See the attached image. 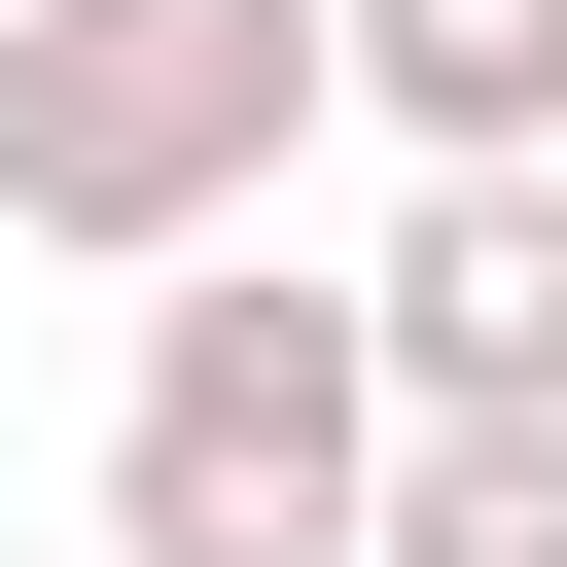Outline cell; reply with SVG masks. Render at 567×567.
Masks as SVG:
<instances>
[{
	"label": "cell",
	"instance_id": "cell-1",
	"mask_svg": "<svg viewBox=\"0 0 567 567\" xmlns=\"http://www.w3.org/2000/svg\"><path fill=\"white\" fill-rule=\"evenodd\" d=\"M319 106H354L319 0H0V248H71V284L248 248Z\"/></svg>",
	"mask_w": 567,
	"mask_h": 567
},
{
	"label": "cell",
	"instance_id": "cell-2",
	"mask_svg": "<svg viewBox=\"0 0 567 567\" xmlns=\"http://www.w3.org/2000/svg\"><path fill=\"white\" fill-rule=\"evenodd\" d=\"M354 496H390V319H354V284H177V248H142L106 567H354Z\"/></svg>",
	"mask_w": 567,
	"mask_h": 567
},
{
	"label": "cell",
	"instance_id": "cell-5",
	"mask_svg": "<svg viewBox=\"0 0 567 567\" xmlns=\"http://www.w3.org/2000/svg\"><path fill=\"white\" fill-rule=\"evenodd\" d=\"M319 71L390 142H567V0H319Z\"/></svg>",
	"mask_w": 567,
	"mask_h": 567
},
{
	"label": "cell",
	"instance_id": "cell-4",
	"mask_svg": "<svg viewBox=\"0 0 567 567\" xmlns=\"http://www.w3.org/2000/svg\"><path fill=\"white\" fill-rule=\"evenodd\" d=\"M354 567H567V390H390Z\"/></svg>",
	"mask_w": 567,
	"mask_h": 567
},
{
	"label": "cell",
	"instance_id": "cell-3",
	"mask_svg": "<svg viewBox=\"0 0 567 567\" xmlns=\"http://www.w3.org/2000/svg\"><path fill=\"white\" fill-rule=\"evenodd\" d=\"M354 319H390V390H567V142H425Z\"/></svg>",
	"mask_w": 567,
	"mask_h": 567
}]
</instances>
